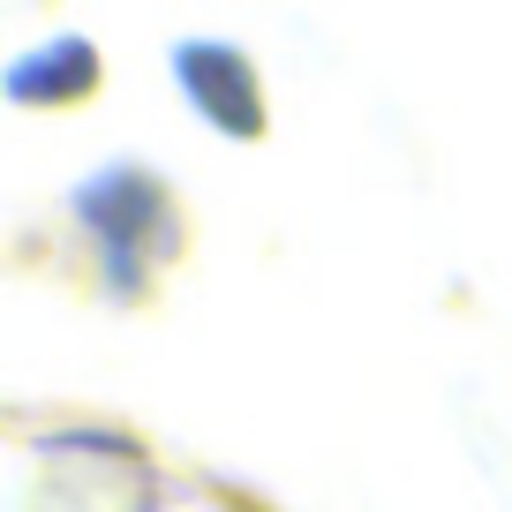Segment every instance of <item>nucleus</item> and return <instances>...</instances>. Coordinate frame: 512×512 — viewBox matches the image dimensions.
Returning <instances> with one entry per match:
<instances>
[{
  "label": "nucleus",
  "instance_id": "obj_1",
  "mask_svg": "<svg viewBox=\"0 0 512 512\" xmlns=\"http://www.w3.org/2000/svg\"><path fill=\"white\" fill-rule=\"evenodd\" d=\"M68 226L91 249V272L113 302H144L151 279L166 272L189 241V211L181 189L136 151H113L91 174L68 181Z\"/></svg>",
  "mask_w": 512,
  "mask_h": 512
},
{
  "label": "nucleus",
  "instance_id": "obj_2",
  "mask_svg": "<svg viewBox=\"0 0 512 512\" xmlns=\"http://www.w3.org/2000/svg\"><path fill=\"white\" fill-rule=\"evenodd\" d=\"M166 76H174L181 106L226 136V144H256L272 128V98H264V68L234 46V38H211V31H189L166 46Z\"/></svg>",
  "mask_w": 512,
  "mask_h": 512
},
{
  "label": "nucleus",
  "instance_id": "obj_3",
  "mask_svg": "<svg viewBox=\"0 0 512 512\" xmlns=\"http://www.w3.org/2000/svg\"><path fill=\"white\" fill-rule=\"evenodd\" d=\"M98 83H106V53L83 31H53V38H38V46L8 53V68H0V98L16 113L83 106V98H98Z\"/></svg>",
  "mask_w": 512,
  "mask_h": 512
},
{
  "label": "nucleus",
  "instance_id": "obj_4",
  "mask_svg": "<svg viewBox=\"0 0 512 512\" xmlns=\"http://www.w3.org/2000/svg\"><path fill=\"white\" fill-rule=\"evenodd\" d=\"M211 490H219V497H226V512H264V505H256V497H241V490H234V482H211Z\"/></svg>",
  "mask_w": 512,
  "mask_h": 512
}]
</instances>
